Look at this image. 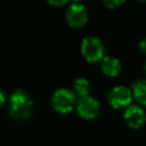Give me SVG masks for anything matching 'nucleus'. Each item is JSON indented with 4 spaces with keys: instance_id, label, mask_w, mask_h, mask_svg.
<instances>
[{
    "instance_id": "f257e3e1",
    "label": "nucleus",
    "mask_w": 146,
    "mask_h": 146,
    "mask_svg": "<svg viewBox=\"0 0 146 146\" xmlns=\"http://www.w3.org/2000/svg\"><path fill=\"white\" fill-rule=\"evenodd\" d=\"M8 103V113L13 119L27 120L31 117L33 111V102L25 90H14L9 96Z\"/></svg>"
},
{
    "instance_id": "f03ea898",
    "label": "nucleus",
    "mask_w": 146,
    "mask_h": 146,
    "mask_svg": "<svg viewBox=\"0 0 146 146\" xmlns=\"http://www.w3.org/2000/svg\"><path fill=\"white\" fill-rule=\"evenodd\" d=\"M75 103H76L75 94L67 88L57 89L51 96V105L54 110L59 113L71 112Z\"/></svg>"
},
{
    "instance_id": "7ed1b4c3",
    "label": "nucleus",
    "mask_w": 146,
    "mask_h": 146,
    "mask_svg": "<svg viewBox=\"0 0 146 146\" xmlns=\"http://www.w3.org/2000/svg\"><path fill=\"white\" fill-rule=\"evenodd\" d=\"M81 52L88 62H98L104 58L105 47L96 36H87L81 42Z\"/></svg>"
},
{
    "instance_id": "20e7f679",
    "label": "nucleus",
    "mask_w": 146,
    "mask_h": 146,
    "mask_svg": "<svg viewBox=\"0 0 146 146\" xmlns=\"http://www.w3.org/2000/svg\"><path fill=\"white\" fill-rule=\"evenodd\" d=\"M66 21L72 27H82L88 21V11L83 3L73 2L66 10Z\"/></svg>"
},
{
    "instance_id": "39448f33",
    "label": "nucleus",
    "mask_w": 146,
    "mask_h": 146,
    "mask_svg": "<svg viewBox=\"0 0 146 146\" xmlns=\"http://www.w3.org/2000/svg\"><path fill=\"white\" fill-rule=\"evenodd\" d=\"M132 92L124 86H116L108 92V103L114 108H122L131 103Z\"/></svg>"
},
{
    "instance_id": "423d86ee",
    "label": "nucleus",
    "mask_w": 146,
    "mask_h": 146,
    "mask_svg": "<svg viewBox=\"0 0 146 146\" xmlns=\"http://www.w3.org/2000/svg\"><path fill=\"white\" fill-rule=\"evenodd\" d=\"M76 110H78V113L80 116H82L83 119L90 120V119H95L99 114L100 106L96 98L86 96L78 100Z\"/></svg>"
},
{
    "instance_id": "0eeeda50",
    "label": "nucleus",
    "mask_w": 146,
    "mask_h": 146,
    "mask_svg": "<svg viewBox=\"0 0 146 146\" xmlns=\"http://www.w3.org/2000/svg\"><path fill=\"white\" fill-rule=\"evenodd\" d=\"M124 120L131 128H140L146 122V113L138 105H130L124 111Z\"/></svg>"
},
{
    "instance_id": "6e6552de",
    "label": "nucleus",
    "mask_w": 146,
    "mask_h": 146,
    "mask_svg": "<svg viewBox=\"0 0 146 146\" xmlns=\"http://www.w3.org/2000/svg\"><path fill=\"white\" fill-rule=\"evenodd\" d=\"M102 71L107 76H116L121 71V63L115 57H104L102 59Z\"/></svg>"
},
{
    "instance_id": "1a4fd4ad",
    "label": "nucleus",
    "mask_w": 146,
    "mask_h": 146,
    "mask_svg": "<svg viewBox=\"0 0 146 146\" xmlns=\"http://www.w3.org/2000/svg\"><path fill=\"white\" fill-rule=\"evenodd\" d=\"M131 92H132V97H135L140 105L146 106V80L141 79L136 81L132 84Z\"/></svg>"
},
{
    "instance_id": "9d476101",
    "label": "nucleus",
    "mask_w": 146,
    "mask_h": 146,
    "mask_svg": "<svg viewBox=\"0 0 146 146\" xmlns=\"http://www.w3.org/2000/svg\"><path fill=\"white\" fill-rule=\"evenodd\" d=\"M73 89H74V94L75 96H79L80 98L88 96L89 90H90V84L88 82L87 79L84 78H79L74 81L73 84Z\"/></svg>"
},
{
    "instance_id": "9b49d317",
    "label": "nucleus",
    "mask_w": 146,
    "mask_h": 146,
    "mask_svg": "<svg viewBox=\"0 0 146 146\" xmlns=\"http://www.w3.org/2000/svg\"><path fill=\"white\" fill-rule=\"evenodd\" d=\"M104 3H105V6H107L108 8H115V7L120 6V5L123 3V2H122V1H105Z\"/></svg>"
},
{
    "instance_id": "f8f14e48",
    "label": "nucleus",
    "mask_w": 146,
    "mask_h": 146,
    "mask_svg": "<svg viewBox=\"0 0 146 146\" xmlns=\"http://www.w3.org/2000/svg\"><path fill=\"white\" fill-rule=\"evenodd\" d=\"M5 103H6V94L2 89H0V108L3 106Z\"/></svg>"
},
{
    "instance_id": "ddd939ff",
    "label": "nucleus",
    "mask_w": 146,
    "mask_h": 146,
    "mask_svg": "<svg viewBox=\"0 0 146 146\" xmlns=\"http://www.w3.org/2000/svg\"><path fill=\"white\" fill-rule=\"evenodd\" d=\"M139 49L141 52L146 54V39H143L140 42H139Z\"/></svg>"
},
{
    "instance_id": "4468645a",
    "label": "nucleus",
    "mask_w": 146,
    "mask_h": 146,
    "mask_svg": "<svg viewBox=\"0 0 146 146\" xmlns=\"http://www.w3.org/2000/svg\"><path fill=\"white\" fill-rule=\"evenodd\" d=\"M49 3H51L54 6H63V5H66L67 1H49Z\"/></svg>"
},
{
    "instance_id": "2eb2a0df",
    "label": "nucleus",
    "mask_w": 146,
    "mask_h": 146,
    "mask_svg": "<svg viewBox=\"0 0 146 146\" xmlns=\"http://www.w3.org/2000/svg\"><path fill=\"white\" fill-rule=\"evenodd\" d=\"M145 71H146V62H145Z\"/></svg>"
}]
</instances>
